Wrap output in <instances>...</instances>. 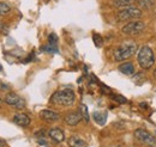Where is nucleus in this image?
<instances>
[{"mask_svg":"<svg viewBox=\"0 0 156 147\" xmlns=\"http://www.w3.org/2000/svg\"><path fill=\"white\" fill-rule=\"evenodd\" d=\"M40 117L43 120V121H47V122H55L59 120V114L55 111L52 110H42L40 112Z\"/></svg>","mask_w":156,"mask_h":147,"instance_id":"obj_9","label":"nucleus"},{"mask_svg":"<svg viewBox=\"0 0 156 147\" xmlns=\"http://www.w3.org/2000/svg\"><path fill=\"white\" fill-rule=\"evenodd\" d=\"M82 115H80V112H70V114H67L66 115V117H65V122H66V125H69V126H77L78 123L82 121Z\"/></svg>","mask_w":156,"mask_h":147,"instance_id":"obj_10","label":"nucleus"},{"mask_svg":"<svg viewBox=\"0 0 156 147\" xmlns=\"http://www.w3.org/2000/svg\"><path fill=\"white\" fill-rule=\"evenodd\" d=\"M93 117H94V120H95V122L100 125V126H103L105 123H106V120H107V114L106 112H94L93 114Z\"/></svg>","mask_w":156,"mask_h":147,"instance_id":"obj_14","label":"nucleus"},{"mask_svg":"<svg viewBox=\"0 0 156 147\" xmlns=\"http://www.w3.org/2000/svg\"><path fill=\"white\" fill-rule=\"evenodd\" d=\"M75 101H76V94L70 89L54 92L51 98V103L61 107H71L75 103Z\"/></svg>","mask_w":156,"mask_h":147,"instance_id":"obj_1","label":"nucleus"},{"mask_svg":"<svg viewBox=\"0 0 156 147\" xmlns=\"http://www.w3.org/2000/svg\"><path fill=\"white\" fill-rule=\"evenodd\" d=\"M94 42L96 44V47H101L102 44V39H101V36L98 34H94Z\"/></svg>","mask_w":156,"mask_h":147,"instance_id":"obj_20","label":"nucleus"},{"mask_svg":"<svg viewBox=\"0 0 156 147\" xmlns=\"http://www.w3.org/2000/svg\"><path fill=\"white\" fill-rule=\"evenodd\" d=\"M156 0H137V4L143 10H151L155 5Z\"/></svg>","mask_w":156,"mask_h":147,"instance_id":"obj_15","label":"nucleus"},{"mask_svg":"<svg viewBox=\"0 0 156 147\" xmlns=\"http://www.w3.org/2000/svg\"><path fill=\"white\" fill-rule=\"evenodd\" d=\"M69 145L71 147H87V142L77 136H72L69 140Z\"/></svg>","mask_w":156,"mask_h":147,"instance_id":"obj_16","label":"nucleus"},{"mask_svg":"<svg viewBox=\"0 0 156 147\" xmlns=\"http://www.w3.org/2000/svg\"><path fill=\"white\" fill-rule=\"evenodd\" d=\"M137 61L143 70H149L150 67H153L155 63V54L153 49L148 46H143L142 48H139L137 54Z\"/></svg>","mask_w":156,"mask_h":147,"instance_id":"obj_2","label":"nucleus"},{"mask_svg":"<svg viewBox=\"0 0 156 147\" xmlns=\"http://www.w3.org/2000/svg\"><path fill=\"white\" fill-rule=\"evenodd\" d=\"M154 77L156 78V70H155V72H154Z\"/></svg>","mask_w":156,"mask_h":147,"instance_id":"obj_24","label":"nucleus"},{"mask_svg":"<svg viewBox=\"0 0 156 147\" xmlns=\"http://www.w3.org/2000/svg\"><path fill=\"white\" fill-rule=\"evenodd\" d=\"M142 17V11L139 7L136 6H129L124 7L117 13V18L119 22H129L132 19H138Z\"/></svg>","mask_w":156,"mask_h":147,"instance_id":"obj_4","label":"nucleus"},{"mask_svg":"<svg viewBox=\"0 0 156 147\" xmlns=\"http://www.w3.org/2000/svg\"><path fill=\"white\" fill-rule=\"evenodd\" d=\"M11 9L6 2H0V16H5L7 13H10Z\"/></svg>","mask_w":156,"mask_h":147,"instance_id":"obj_17","label":"nucleus"},{"mask_svg":"<svg viewBox=\"0 0 156 147\" xmlns=\"http://www.w3.org/2000/svg\"><path fill=\"white\" fill-rule=\"evenodd\" d=\"M119 71L126 75H132L135 73V66L132 62H124L119 66Z\"/></svg>","mask_w":156,"mask_h":147,"instance_id":"obj_12","label":"nucleus"},{"mask_svg":"<svg viewBox=\"0 0 156 147\" xmlns=\"http://www.w3.org/2000/svg\"><path fill=\"white\" fill-rule=\"evenodd\" d=\"M135 138L139 142H142L143 145L148 147H156V138L149 133L148 130L143 128H138L135 130Z\"/></svg>","mask_w":156,"mask_h":147,"instance_id":"obj_5","label":"nucleus"},{"mask_svg":"<svg viewBox=\"0 0 156 147\" xmlns=\"http://www.w3.org/2000/svg\"><path fill=\"white\" fill-rule=\"evenodd\" d=\"M48 135L52 140H54L55 142H62L64 139H65V135H64V132L59 128H52L48 132Z\"/></svg>","mask_w":156,"mask_h":147,"instance_id":"obj_11","label":"nucleus"},{"mask_svg":"<svg viewBox=\"0 0 156 147\" xmlns=\"http://www.w3.org/2000/svg\"><path fill=\"white\" fill-rule=\"evenodd\" d=\"M79 110L82 111V112H80L82 117H84V118H85V121H89V115H88V110H87V107H85V105H82Z\"/></svg>","mask_w":156,"mask_h":147,"instance_id":"obj_19","label":"nucleus"},{"mask_svg":"<svg viewBox=\"0 0 156 147\" xmlns=\"http://www.w3.org/2000/svg\"><path fill=\"white\" fill-rule=\"evenodd\" d=\"M0 147H5V142L2 140H0Z\"/></svg>","mask_w":156,"mask_h":147,"instance_id":"obj_23","label":"nucleus"},{"mask_svg":"<svg viewBox=\"0 0 156 147\" xmlns=\"http://www.w3.org/2000/svg\"><path fill=\"white\" fill-rule=\"evenodd\" d=\"M137 0H113L114 6L118 9H124V7H129L132 6L133 4H136Z\"/></svg>","mask_w":156,"mask_h":147,"instance_id":"obj_13","label":"nucleus"},{"mask_svg":"<svg viewBox=\"0 0 156 147\" xmlns=\"http://www.w3.org/2000/svg\"><path fill=\"white\" fill-rule=\"evenodd\" d=\"M144 29H145V25H144L143 22H140V20H132V22L127 23L126 25H124L122 29H121V31L125 35L136 36V35L142 34L144 31Z\"/></svg>","mask_w":156,"mask_h":147,"instance_id":"obj_6","label":"nucleus"},{"mask_svg":"<svg viewBox=\"0 0 156 147\" xmlns=\"http://www.w3.org/2000/svg\"><path fill=\"white\" fill-rule=\"evenodd\" d=\"M13 122L20 127H28L30 125V117L27 114L18 112L13 116Z\"/></svg>","mask_w":156,"mask_h":147,"instance_id":"obj_8","label":"nucleus"},{"mask_svg":"<svg viewBox=\"0 0 156 147\" xmlns=\"http://www.w3.org/2000/svg\"><path fill=\"white\" fill-rule=\"evenodd\" d=\"M115 102L118 103H120V104H122V103H127V99L125 98V97H122V96H120V94H112L111 96Z\"/></svg>","mask_w":156,"mask_h":147,"instance_id":"obj_18","label":"nucleus"},{"mask_svg":"<svg viewBox=\"0 0 156 147\" xmlns=\"http://www.w3.org/2000/svg\"><path fill=\"white\" fill-rule=\"evenodd\" d=\"M136 50L137 46L135 43H125L114 49V52H113L114 60L115 61H125L133 55L136 53Z\"/></svg>","mask_w":156,"mask_h":147,"instance_id":"obj_3","label":"nucleus"},{"mask_svg":"<svg viewBox=\"0 0 156 147\" xmlns=\"http://www.w3.org/2000/svg\"><path fill=\"white\" fill-rule=\"evenodd\" d=\"M57 41H58V37H57L55 34H51V35H49V44H54V46H55Z\"/></svg>","mask_w":156,"mask_h":147,"instance_id":"obj_21","label":"nucleus"},{"mask_svg":"<svg viewBox=\"0 0 156 147\" xmlns=\"http://www.w3.org/2000/svg\"><path fill=\"white\" fill-rule=\"evenodd\" d=\"M1 25H2V24H1V23H0V26H1Z\"/></svg>","mask_w":156,"mask_h":147,"instance_id":"obj_25","label":"nucleus"},{"mask_svg":"<svg viewBox=\"0 0 156 147\" xmlns=\"http://www.w3.org/2000/svg\"><path fill=\"white\" fill-rule=\"evenodd\" d=\"M7 90H9V86L0 80V91H7Z\"/></svg>","mask_w":156,"mask_h":147,"instance_id":"obj_22","label":"nucleus"},{"mask_svg":"<svg viewBox=\"0 0 156 147\" xmlns=\"http://www.w3.org/2000/svg\"><path fill=\"white\" fill-rule=\"evenodd\" d=\"M5 102L9 105H11V107H13L15 109H18V110H22V109L25 108V101L16 93H9L5 97Z\"/></svg>","mask_w":156,"mask_h":147,"instance_id":"obj_7","label":"nucleus"}]
</instances>
